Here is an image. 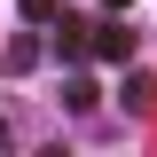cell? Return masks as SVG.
Here are the masks:
<instances>
[{
  "label": "cell",
  "instance_id": "cell-3",
  "mask_svg": "<svg viewBox=\"0 0 157 157\" xmlns=\"http://www.w3.org/2000/svg\"><path fill=\"white\" fill-rule=\"evenodd\" d=\"M63 102L71 110H94V78H63Z\"/></svg>",
  "mask_w": 157,
  "mask_h": 157
},
{
  "label": "cell",
  "instance_id": "cell-4",
  "mask_svg": "<svg viewBox=\"0 0 157 157\" xmlns=\"http://www.w3.org/2000/svg\"><path fill=\"white\" fill-rule=\"evenodd\" d=\"M8 141H16V134H8V118H0V149H8Z\"/></svg>",
  "mask_w": 157,
  "mask_h": 157
},
{
  "label": "cell",
  "instance_id": "cell-5",
  "mask_svg": "<svg viewBox=\"0 0 157 157\" xmlns=\"http://www.w3.org/2000/svg\"><path fill=\"white\" fill-rule=\"evenodd\" d=\"M102 8H126V0H102Z\"/></svg>",
  "mask_w": 157,
  "mask_h": 157
},
{
  "label": "cell",
  "instance_id": "cell-1",
  "mask_svg": "<svg viewBox=\"0 0 157 157\" xmlns=\"http://www.w3.org/2000/svg\"><path fill=\"white\" fill-rule=\"evenodd\" d=\"M94 55L102 63H126L134 55V32H126V24H94Z\"/></svg>",
  "mask_w": 157,
  "mask_h": 157
},
{
  "label": "cell",
  "instance_id": "cell-2",
  "mask_svg": "<svg viewBox=\"0 0 157 157\" xmlns=\"http://www.w3.org/2000/svg\"><path fill=\"white\" fill-rule=\"evenodd\" d=\"M126 102H134V110H157V78L134 71V78H126Z\"/></svg>",
  "mask_w": 157,
  "mask_h": 157
}]
</instances>
